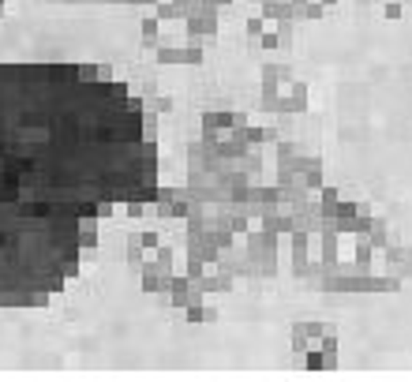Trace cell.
Segmentation results:
<instances>
[{
  "label": "cell",
  "mask_w": 412,
  "mask_h": 382,
  "mask_svg": "<svg viewBox=\"0 0 412 382\" xmlns=\"http://www.w3.org/2000/svg\"><path fill=\"white\" fill-rule=\"evenodd\" d=\"M158 195L143 102L86 64H0V307L42 304L98 229Z\"/></svg>",
  "instance_id": "6da1fadb"
}]
</instances>
